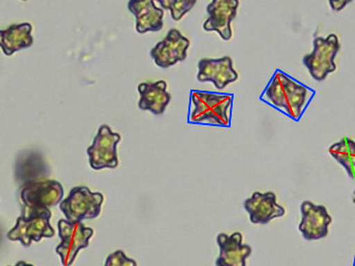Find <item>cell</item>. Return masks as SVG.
Listing matches in <instances>:
<instances>
[{
	"mask_svg": "<svg viewBox=\"0 0 355 266\" xmlns=\"http://www.w3.org/2000/svg\"><path fill=\"white\" fill-rule=\"evenodd\" d=\"M15 177L19 183L21 216H30L62 202L64 188L55 179H49L48 167L39 155L32 154L23 160L18 159Z\"/></svg>",
	"mask_w": 355,
	"mask_h": 266,
	"instance_id": "1",
	"label": "cell"
},
{
	"mask_svg": "<svg viewBox=\"0 0 355 266\" xmlns=\"http://www.w3.org/2000/svg\"><path fill=\"white\" fill-rule=\"evenodd\" d=\"M308 94V88L280 71L273 76L265 91L268 103L296 121L302 116Z\"/></svg>",
	"mask_w": 355,
	"mask_h": 266,
	"instance_id": "2",
	"label": "cell"
},
{
	"mask_svg": "<svg viewBox=\"0 0 355 266\" xmlns=\"http://www.w3.org/2000/svg\"><path fill=\"white\" fill-rule=\"evenodd\" d=\"M191 103L193 109L190 120L193 123H209L220 127L230 125L232 96L193 91L191 93Z\"/></svg>",
	"mask_w": 355,
	"mask_h": 266,
	"instance_id": "3",
	"label": "cell"
},
{
	"mask_svg": "<svg viewBox=\"0 0 355 266\" xmlns=\"http://www.w3.org/2000/svg\"><path fill=\"white\" fill-rule=\"evenodd\" d=\"M103 202L104 195L101 193H91L87 186H76L60 203V209L67 221L83 222L97 218L101 213Z\"/></svg>",
	"mask_w": 355,
	"mask_h": 266,
	"instance_id": "4",
	"label": "cell"
},
{
	"mask_svg": "<svg viewBox=\"0 0 355 266\" xmlns=\"http://www.w3.org/2000/svg\"><path fill=\"white\" fill-rule=\"evenodd\" d=\"M312 53L303 57V64L316 81H323L331 72L335 71V58L340 50L338 36L329 35L326 38L318 37L313 42Z\"/></svg>",
	"mask_w": 355,
	"mask_h": 266,
	"instance_id": "5",
	"label": "cell"
},
{
	"mask_svg": "<svg viewBox=\"0 0 355 266\" xmlns=\"http://www.w3.org/2000/svg\"><path fill=\"white\" fill-rule=\"evenodd\" d=\"M58 228L60 244L55 249V253L62 258V265L71 266L79 251L89 246V240L94 231L86 227L83 222H69L64 219L58 221Z\"/></svg>",
	"mask_w": 355,
	"mask_h": 266,
	"instance_id": "6",
	"label": "cell"
},
{
	"mask_svg": "<svg viewBox=\"0 0 355 266\" xmlns=\"http://www.w3.org/2000/svg\"><path fill=\"white\" fill-rule=\"evenodd\" d=\"M50 209L35 212L28 217L20 216L8 233L10 241H19L24 247H30L33 242H38L43 238H53L55 230L51 225Z\"/></svg>",
	"mask_w": 355,
	"mask_h": 266,
	"instance_id": "7",
	"label": "cell"
},
{
	"mask_svg": "<svg viewBox=\"0 0 355 266\" xmlns=\"http://www.w3.org/2000/svg\"><path fill=\"white\" fill-rule=\"evenodd\" d=\"M121 141V135L113 132L108 125H103L96 135L92 145L87 148L89 163L96 171L116 169L119 166L116 145Z\"/></svg>",
	"mask_w": 355,
	"mask_h": 266,
	"instance_id": "8",
	"label": "cell"
},
{
	"mask_svg": "<svg viewBox=\"0 0 355 266\" xmlns=\"http://www.w3.org/2000/svg\"><path fill=\"white\" fill-rule=\"evenodd\" d=\"M300 210L302 219L298 229L306 241H317L326 238L333 222L328 209L324 205L305 200L301 204Z\"/></svg>",
	"mask_w": 355,
	"mask_h": 266,
	"instance_id": "9",
	"label": "cell"
},
{
	"mask_svg": "<svg viewBox=\"0 0 355 266\" xmlns=\"http://www.w3.org/2000/svg\"><path fill=\"white\" fill-rule=\"evenodd\" d=\"M190 48V41L177 29L168 32L163 41L159 42L151 50L150 55L154 62L161 69H169L187 58V51Z\"/></svg>",
	"mask_w": 355,
	"mask_h": 266,
	"instance_id": "10",
	"label": "cell"
},
{
	"mask_svg": "<svg viewBox=\"0 0 355 266\" xmlns=\"http://www.w3.org/2000/svg\"><path fill=\"white\" fill-rule=\"evenodd\" d=\"M238 0H214L207 7L209 18L203 24L207 32H217L224 41L232 38L231 23L237 16Z\"/></svg>",
	"mask_w": 355,
	"mask_h": 266,
	"instance_id": "11",
	"label": "cell"
},
{
	"mask_svg": "<svg viewBox=\"0 0 355 266\" xmlns=\"http://www.w3.org/2000/svg\"><path fill=\"white\" fill-rule=\"evenodd\" d=\"M244 209L253 224L266 225L275 218L286 215V209L277 203V195L272 191H256L244 202Z\"/></svg>",
	"mask_w": 355,
	"mask_h": 266,
	"instance_id": "12",
	"label": "cell"
},
{
	"mask_svg": "<svg viewBox=\"0 0 355 266\" xmlns=\"http://www.w3.org/2000/svg\"><path fill=\"white\" fill-rule=\"evenodd\" d=\"M238 77L231 57L203 58L198 62V80L214 82L218 90H223L229 84L237 81Z\"/></svg>",
	"mask_w": 355,
	"mask_h": 266,
	"instance_id": "13",
	"label": "cell"
},
{
	"mask_svg": "<svg viewBox=\"0 0 355 266\" xmlns=\"http://www.w3.org/2000/svg\"><path fill=\"white\" fill-rule=\"evenodd\" d=\"M219 247V256L216 266H246L247 258L252 254V247L243 242L240 232L227 235L220 233L216 238Z\"/></svg>",
	"mask_w": 355,
	"mask_h": 266,
	"instance_id": "14",
	"label": "cell"
},
{
	"mask_svg": "<svg viewBox=\"0 0 355 266\" xmlns=\"http://www.w3.org/2000/svg\"><path fill=\"white\" fill-rule=\"evenodd\" d=\"M128 10L135 15V28L139 34L158 32L162 30L164 23V11L155 6L154 0H130Z\"/></svg>",
	"mask_w": 355,
	"mask_h": 266,
	"instance_id": "15",
	"label": "cell"
},
{
	"mask_svg": "<svg viewBox=\"0 0 355 266\" xmlns=\"http://www.w3.org/2000/svg\"><path fill=\"white\" fill-rule=\"evenodd\" d=\"M167 83L160 80L157 82L140 83L139 92L140 100L139 107L142 111H149L160 116L171 101V95L168 93Z\"/></svg>",
	"mask_w": 355,
	"mask_h": 266,
	"instance_id": "16",
	"label": "cell"
},
{
	"mask_svg": "<svg viewBox=\"0 0 355 266\" xmlns=\"http://www.w3.org/2000/svg\"><path fill=\"white\" fill-rule=\"evenodd\" d=\"M32 31L30 23L11 25L6 30H0V46L4 55L10 57L16 51L30 48L34 44Z\"/></svg>",
	"mask_w": 355,
	"mask_h": 266,
	"instance_id": "17",
	"label": "cell"
},
{
	"mask_svg": "<svg viewBox=\"0 0 355 266\" xmlns=\"http://www.w3.org/2000/svg\"><path fill=\"white\" fill-rule=\"evenodd\" d=\"M331 157L345 168L347 175L355 179V142L349 137H343L329 149Z\"/></svg>",
	"mask_w": 355,
	"mask_h": 266,
	"instance_id": "18",
	"label": "cell"
},
{
	"mask_svg": "<svg viewBox=\"0 0 355 266\" xmlns=\"http://www.w3.org/2000/svg\"><path fill=\"white\" fill-rule=\"evenodd\" d=\"M162 8L171 11V16L175 21L181 20L193 7L197 4L196 0H158Z\"/></svg>",
	"mask_w": 355,
	"mask_h": 266,
	"instance_id": "19",
	"label": "cell"
},
{
	"mask_svg": "<svg viewBox=\"0 0 355 266\" xmlns=\"http://www.w3.org/2000/svg\"><path fill=\"white\" fill-rule=\"evenodd\" d=\"M104 266H137V263L128 258L123 251H116L107 258Z\"/></svg>",
	"mask_w": 355,
	"mask_h": 266,
	"instance_id": "20",
	"label": "cell"
},
{
	"mask_svg": "<svg viewBox=\"0 0 355 266\" xmlns=\"http://www.w3.org/2000/svg\"><path fill=\"white\" fill-rule=\"evenodd\" d=\"M350 1H330L331 7L336 11L342 10Z\"/></svg>",
	"mask_w": 355,
	"mask_h": 266,
	"instance_id": "21",
	"label": "cell"
},
{
	"mask_svg": "<svg viewBox=\"0 0 355 266\" xmlns=\"http://www.w3.org/2000/svg\"><path fill=\"white\" fill-rule=\"evenodd\" d=\"M15 266H34L33 265H28V263H26L25 261H19V263H17Z\"/></svg>",
	"mask_w": 355,
	"mask_h": 266,
	"instance_id": "22",
	"label": "cell"
}]
</instances>
